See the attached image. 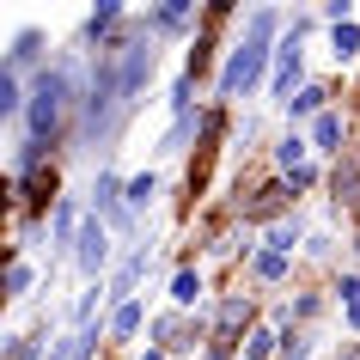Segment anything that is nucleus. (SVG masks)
<instances>
[{
  "label": "nucleus",
  "instance_id": "7ed1b4c3",
  "mask_svg": "<svg viewBox=\"0 0 360 360\" xmlns=\"http://www.w3.org/2000/svg\"><path fill=\"white\" fill-rule=\"evenodd\" d=\"M74 257H79V269H86V275H98V269L110 263V232H104V220H86V226H79V238H74Z\"/></svg>",
  "mask_w": 360,
  "mask_h": 360
},
{
  "label": "nucleus",
  "instance_id": "f3484780",
  "mask_svg": "<svg viewBox=\"0 0 360 360\" xmlns=\"http://www.w3.org/2000/svg\"><path fill=\"white\" fill-rule=\"evenodd\" d=\"M275 159H281L287 171H300V159H305V141H300V134H287L281 147H275Z\"/></svg>",
  "mask_w": 360,
  "mask_h": 360
},
{
  "label": "nucleus",
  "instance_id": "5701e85b",
  "mask_svg": "<svg viewBox=\"0 0 360 360\" xmlns=\"http://www.w3.org/2000/svg\"><path fill=\"white\" fill-rule=\"evenodd\" d=\"M6 287H13V293H25V287H31V263H13V275H6Z\"/></svg>",
  "mask_w": 360,
  "mask_h": 360
},
{
  "label": "nucleus",
  "instance_id": "412c9836",
  "mask_svg": "<svg viewBox=\"0 0 360 360\" xmlns=\"http://www.w3.org/2000/svg\"><path fill=\"white\" fill-rule=\"evenodd\" d=\"M56 238H61V245L79 238V232H74V208H56Z\"/></svg>",
  "mask_w": 360,
  "mask_h": 360
},
{
  "label": "nucleus",
  "instance_id": "9b49d317",
  "mask_svg": "<svg viewBox=\"0 0 360 360\" xmlns=\"http://www.w3.org/2000/svg\"><path fill=\"white\" fill-rule=\"evenodd\" d=\"M37 49H43L37 31H19V49H13V61H6V74H13V68H25V61H37Z\"/></svg>",
  "mask_w": 360,
  "mask_h": 360
},
{
  "label": "nucleus",
  "instance_id": "f257e3e1",
  "mask_svg": "<svg viewBox=\"0 0 360 360\" xmlns=\"http://www.w3.org/2000/svg\"><path fill=\"white\" fill-rule=\"evenodd\" d=\"M74 61H61V68H49V74H37V92H31V141H49V134H61V122H68V104H74Z\"/></svg>",
  "mask_w": 360,
  "mask_h": 360
},
{
  "label": "nucleus",
  "instance_id": "9d476101",
  "mask_svg": "<svg viewBox=\"0 0 360 360\" xmlns=\"http://www.w3.org/2000/svg\"><path fill=\"white\" fill-rule=\"evenodd\" d=\"M330 49H336V61H354L360 56V31L354 25H336V31H330Z\"/></svg>",
  "mask_w": 360,
  "mask_h": 360
},
{
  "label": "nucleus",
  "instance_id": "39448f33",
  "mask_svg": "<svg viewBox=\"0 0 360 360\" xmlns=\"http://www.w3.org/2000/svg\"><path fill=\"white\" fill-rule=\"evenodd\" d=\"M293 79H300V31L275 49V92L287 98V92H293Z\"/></svg>",
  "mask_w": 360,
  "mask_h": 360
},
{
  "label": "nucleus",
  "instance_id": "a211bd4d",
  "mask_svg": "<svg viewBox=\"0 0 360 360\" xmlns=\"http://www.w3.org/2000/svg\"><path fill=\"white\" fill-rule=\"evenodd\" d=\"M257 275H263V281H281V275H287V257H281V250L257 257Z\"/></svg>",
  "mask_w": 360,
  "mask_h": 360
},
{
  "label": "nucleus",
  "instance_id": "b1692460",
  "mask_svg": "<svg viewBox=\"0 0 360 360\" xmlns=\"http://www.w3.org/2000/svg\"><path fill=\"white\" fill-rule=\"evenodd\" d=\"M287 348V360H305V342H281Z\"/></svg>",
  "mask_w": 360,
  "mask_h": 360
},
{
  "label": "nucleus",
  "instance_id": "20e7f679",
  "mask_svg": "<svg viewBox=\"0 0 360 360\" xmlns=\"http://www.w3.org/2000/svg\"><path fill=\"white\" fill-rule=\"evenodd\" d=\"M98 214H104V220H110V226H129V195H122V190H116V177H110V171H104V177H98Z\"/></svg>",
  "mask_w": 360,
  "mask_h": 360
},
{
  "label": "nucleus",
  "instance_id": "ddd939ff",
  "mask_svg": "<svg viewBox=\"0 0 360 360\" xmlns=\"http://www.w3.org/2000/svg\"><path fill=\"white\" fill-rule=\"evenodd\" d=\"M141 330V305H116V318H110V336H134Z\"/></svg>",
  "mask_w": 360,
  "mask_h": 360
},
{
  "label": "nucleus",
  "instance_id": "f03ea898",
  "mask_svg": "<svg viewBox=\"0 0 360 360\" xmlns=\"http://www.w3.org/2000/svg\"><path fill=\"white\" fill-rule=\"evenodd\" d=\"M269 43H275V13H257V19H250L245 49H232L226 74H220V98H238V92L257 86V74H263V61H269Z\"/></svg>",
  "mask_w": 360,
  "mask_h": 360
},
{
  "label": "nucleus",
  "instance_id": "0eeeda50",
  "mask_svg": "<svg viewBox=\"0 0 360 360\" xmlns=\"http://www.w3.org/2000/svg\"><path fill=\"white\" fill-rule=\"evenodd\" d=\"M311 147H318V153H342V116H336V110H323V116H318Z\"/></svg>",
  "mask_w": 360,
  "mask_h": 360
},
{
  "label": "nucleus",
  "instance_id": "dca6fc26",
  "mask_svg": "<svg viewBox=\"0 0 360 360\" xmlns=\"http://www.w3.org/2000/svg\"><path fill=\"white\" fill-rule=\"evenodd\" d=\"M269 245L281 250V257H293V245H300V220H287V226H275V232H269Z\"/></svg>",
  "mask_w": 360,
  "mask_h": 360
},
{
  "label": "nucleus",
  "instance_id": "2eb2a0df",
  "mask_svg": "<svg viewBox=\"0 0 360 360\" xmlns=\"http://www.w3.org/2000/svg\"><path fill=\"white\" fill-rule=\"evenodd\" d=\"M323 98H330V92H323V86H305V92H293V98H287V104H293V116H311V110H318V104H323Z\"/></svg>",
  "mask_w": 360,
  "mask_h": 360
},
{
  "label": "nucleus",
  "instance_id": "6ab92c4d",
  "mask_svg": "<svg viewBox=\"0 0 360 360\" xmlns=\"http://www.w3.org/2000/svg\"><path fill=\"white\" fill-rule=\"evenodd\" d=\"M342 300L354 311V330H360V275H342Z\"/></svg>",
  "mask_w": 360,
  "mask_h": 360
},
{
  "label": "nucleus",
  "instance_id": "f8f14e48",
  "mask_svg": "<svg viewBox=\"0 0 360 360\" xmlns=\"http://www.w3.org/2000/svg\"><path fill=\"white\" fill-rule=\"evenodd\" d=\"M19 74H0V116H19Z\"/></svg>",
  "mask_w": 360,
  "mask_h": 360
},
{
  "label": "nucleus",
  "instance_id": "393cba45",
  "mask_svg": "<svg viewBox=\"0 0 360 360\" xmlns=\"http://www.w3.org/2000/svg\"><path fill=\"white\" fill-rule=\"evenodd\" d=\"M147 360H159V354H147Z\"/></svg>",
  "mask_w": 360,
  "mask_h": 360
},
{
  "label": "nucleus",
  "instance_id": "1a4fd4ad",
  "mask_svg": "<svg viewBox=\"0 0 360 360\" xmlns=\"http://www.w3.org/2000/svg\"><path fill=\"white\" fill-rule=\"evenodd\" d=\"M171 300H177V305H195V300H202V275H195V269H177V281H171Z\"/></svg>",
  "mask_w": 360,
  "mask_h": 360
},
{
  "label": "nucleus",
  "instance_id": "6e6552de",
  "mask_svg": "<svg viewBox=\"0 0 360 360\" xmlns=\"http://www.w3.org/2000/svg\"><path fill=\"white\" fill-rule=\"evenodd\" d=\"M287 195H293V190H287V184H263V190H257V202H250V220H269V214H275V208H281V202H287Z\"/></svg>",
  "mask_w": 360,
  "mask_h": 360
},
{
  "label": "nucleus",
  "instance_id": "4468645a",
  "mask_svg": "<svg viewBox=\"0 0 360 360\" xmlns=\"http://www.w3.org/2000/svg\"><path fill=\"white\" fill-rule=\"evenodd\" d=\"M122 195H129V208H147L153 195H159V177H134V184H129Z\"/></svg>",
  "mask_w": 360,
  "mask_h": 360
},
{
  "label": "nucleus",
  "instance_id": "4be33fe9",
  "mask_svg": "<svg viewBox=\"0 0 360 360\" xmlns=\"http://www.w3.org/2000/svg\"><path fill=\"white\" fill-rule=\"evenodd\" d=\"M245 318H250L245 300H226V305H220V323H245Z\"/></svg>",
  "mask_w": 360,
  "mask_h": 360
},
{
  "label": "nucleus",
  "instance_id": "423d86ee",
  "mask_svg": "<svg viewBox=\"0 0 360 360\" xmlns=\"http://www.w3.org/2000/svg\"><path fill=\"white\" fill-rule=\"evenodd\" d=\"M141 269H147V250H134L129 263L116 269V281H110V300H122V305H129V293H134V281H141Z\"/></svg>",
  "mask_w": 360,
  "mask_h": 360
},
{
  "label": "nucleus",
  "instance_id": "aec40b11",
  "mask_svg": "<svg viewBox=\"0 0 360 360\" xmlns=\"http://www.w3.org/2000/svg\"><path fill=\"white\" fill-rule=\"evenodd\" d=\"M269 348H275V336H269V330H257V336H250V348H245V360H269Z\"/></svg>",
  "mask_w": 360,
  "mask_h": 360
}]
</instances>
